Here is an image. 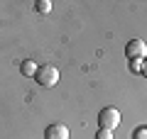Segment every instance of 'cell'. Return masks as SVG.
Here are the masks:
<instances>
[{
	"label": "cell",
	"instance_id": "6da1fadb",
	"mask_svg": "<svg viewBox=\"0 0 147 139\" xmlns=\"http://www.w3.org/2000/svg\"><path fill=\"white\" fill-rule=\"evenodd\" d=\"M118 124H120V112H118V108L108 105V108H103V110L98 112V127H100V129L113 132Z\"/></svg>",
	"mask_w": 147,
	"mask_h": 139
},
{
	"label": "cell",
	"instance_id": "7a4b0ae2",
	"mask_svg": "<svg viewBox=\"0 0 147 139\" xmlns=\"http://www.w3.org/2000/svg\"><path fill=\"white\" fill-rule=\"evenodd\" d=\"M37 83H39V86L42 88H52L54 83L59 81V71L54 66H49V63H44V66H39L37 68Z\"/></svg>",
	"mask_w": 147,
	"mask_h": 139
},
{
	"label": "cell",
	"instance_id": "3957f363",
	"mask_svg": "<svg viewBox=\"0 0 147 139\" xmlns=\"http://www.w3.org/2000/svg\"><path fill=\"white\" fill-rule=\"evenodd\" d=\"M125 56L130 59V61H135V59H147V44L142 39H130L125 44Z\"/></svg>",
	"mask_w": 147,
	"mask_h": 139
},
{
	"label": "cell",
	"instance_id": "277c9868",
	"mask_svg": "<svg viewBox=\"0 0 147 139\" xmlns=\"http://www.w3.org/2000/svg\"><path fill=\"white\" fill-rule=\"evenodd\" d=\"M44 139H69V127L61 122H54L44 129Z\"/></svg>",
	"mask_w": 147,
	"mask_h": 139
},
{
	"label": "cell",
	"instance_id": "5b68a950",
	"mask_svg": "<svg viewBox=\"0 0 147 139\" xmlns=\"http://www.w3.org/2000/svg\"><path fill=\"white\" fill-rule=\"evenodd\" d=\"M37 68H39V66H37V63L32 61V59H25V61L20 63V73H22V76H27V78L37 76Z\"/></svg>",
	"mask_w": 147,
	"mask_h": 139
},
{
	"label": "cell",
	"instance_id": "8992f818",
	"mask_svg": "<svg viewBox=\"0 0 147 139\" xmlns=\"http://www.w3.org/2000/svg\"><path fill=\"white\" fill-rule=\"evenodd\" d=\"M34 10L39 12V15H49V12H52V3H49V0H37Z\"/></svg>",
	"mask_w": 147,
	"mask_h": 139
},
{
	"label": "cell",
	"instance_id": "52a82bcc",
	"mask_svg": "<svg viewBox=\"0 0 147 139\" xmlns=\"http://www.w3.org/2000/svg\"><path fill=\"white\" fill-rule=\"evenodd\" d=\"M96 139H113V132H108V129H98V132H96Z\"/></svg>",
	"mask_w": 147,
	"mask_h": 139
},
{
	"label": "cell",
	"instance_id": "ba28073f",
	"mask_svg": "<svg viewBox=\"0 0 147 139\" xmlns=\"http://www.w3.org/2000/svg\"><path fill=\"white\" fill-rule=\"evenodd\" d=\"M135 139H147V127H140V129H135V134H132Z\"/></svg>",
	"mask_w": 147,
	"mask_h": 139
},
{
	"label": "cell",
	"instance_id": "9c48e42d",
	"mask_svg": "<svg viewBox=\"0 0 147 139\" xmlns=\"http://www.w3.org/2000/svg\"><path fill=\"white\" fill-rule=\"evenodd\" d=\"M142 61H145V59H142ZM142 61H140V59L130 61V68H132V71H137V73H140V71H142Z\"/></svg>",
	"mask_w": 147,
	"mask_h": 139
},
{
	"label": "cell",
	"instance_id": "30bf717a",
	"mask_svg": "<svg viewBox=\"0 0 147 139\" xmlns=\"http://www.w3.org/2000/svg\"><path fill=\"white\" fill-rule=\"evenodd\" d=\"M140 73H142V76L147 78V59H145V61H142V71H140Z\"/></svg>",
	"mask_w": 147,
	"mask_h": 139
}]
</instances>
